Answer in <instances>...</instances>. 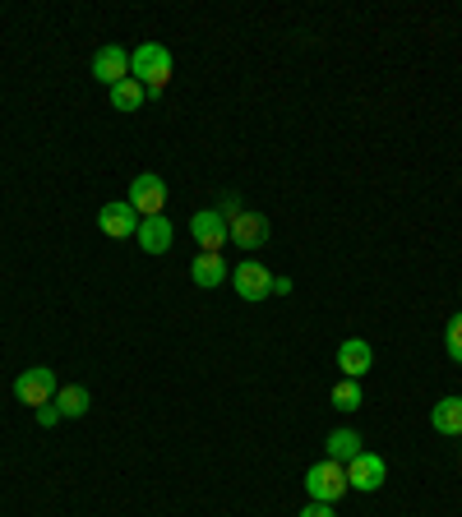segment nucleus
I'll use <instances>...</instances> for the list:
<instances>
[{
    "label": "nucleus",
    "instance_id": "obj_1",
    "mask_svg": "<svg viewBox=\"0 0 462 517\" xmlns=\"http://www.w3.org/2000/svg\"><path fill=\"white\" fill-rule=\"evenodd\" d=\"M130 79L144 84L148 97H162V88L171 84V51L162 42H144L130 51Z\"/></svg>",
    "mask_w": 462,
    "mask_h": 517
},
{
    "label": "nucleus",
    "instance_id": "obj_2",
    "mask_svg": "<svg viewBox=\"0 0 462 517\" xmlns=\"http://www.w3.org/2000/svg\"><path fill=\"white\" fill-rule=\"evenodd\" d=\"M347 490H352V485H347V467H342V462L324 457L315 467H305V494H310L315 504H338Z\"/></svg>",
    "mask_w": 462,
    "mask_h": 517
},
{
    "label": "nucleus",
    "instance_id": "obj_3",
    "mask_svg": "<svg viewBox=\"0 0 462 517\" xmlns=\"http://www.w3.org/2000/svg\"><path fill=\"white\" fill-rule=\"evenodd\" d=\"M56 393H61V379H56V370H47V365H33V370H24L14 379V397L33 411L56 402Z\"/></svg>",
    "mask_w": 462,
    "mask_h": 517
},
{
    "label": "nucleus",
    "instance_id": "obj_4",
    "mask_svg": "<svg viewBox=\"0 0 462 517\" xmlns=\"http://www.w3.org/2000/svg\"><path fill=\"white\" fill-rule=\"evenodd\" d=\"M231 287H236V296L241 301H268L273 296V273H268L259 259H245V264H236V273H231Z\"/></svg>",
    "mask_w": 462,
    "mask_h": 517
},
{
    "label": "nucleus",
    "instance_id": "obj_5",
    "mask_svg": "<svg viewBox=\"0 0 462 517\" xmlns=\"http://www.w3.org/2000/svg\"><path fill=\"white\" fill-rule=\"evenodd\" d=\"M130 208L139 217H158L162 208H167V181H162V176H153V171L134 176V181H130Z\"/></svg>",
    "mask_w": 462,
    "mask_h": 517
},
{
    "label": "nucleus",
    "instance_id": "obj_6",
    "mask_svg": "<svg viewBox=\"0 0 462 517\" xmlns=\"http://www.w3.org/2000/svg\"><path fill=\"white\" fill-rule=\"evenodd\" d=\"M139 222H144V217L130 208V199H111V204H102V213H98L102 236H111V241H130V236H139Z\"/></svg>",
    "mask_w": 462,
    "mask_h": 517
},
{
    "label": "nucleus",
    "instance_id": "obj_7",
    "mask_svg": "<svg viewBox=\"0 0 462 517\" xmlns=\"http://www.w3.org/2000/svg\"><path fill=\"white\" fill-rule=\"evenodd\" d=\"M384 476H389V462H384L379 453H361V457L347 462V485L361 490V494H375L379 485H384Z\"/></svg>",
    "mask_w": 462,
    "mask_h": 517
},
{
    "label": "nucleus",
    "instance_id": "obj_8",
    "mask_svg": "<svg viewBox=\"0 0 462 517\" xmlns=\"http://www.w3.org/2000/svg\"><path fill=\"white\" fill-rule=\"evenodd\" d=\"M227 241L236 245V250H259V245L268 241V217L245 208L241 217H231L227 222Z\"/></svg>",
    "mask_w": 462,
    "mask_h": 517
},
{
    "label": "nucleus",
    "instance_id": "obj_9",
    "mask_svg": "<svg viewBox=\"0 0 462 517\" xmlns=\"http://www.w3.org/2000/svg\"><path fill=\"white\" fill-rule=\"evenodd\" d=\"M190 236L199 241V250L222 254V245H227V217H222L218 208H204V213H195V222H190Z\"/></svg>",
    "mask_w": 462,
    "mask_h": 517
},
{
    "label": "nucleus",
    "instance_id": "obj_10",
    "mask_svg": "<svg viewBox=\"0 0 462 517\" xmlns=\"http://www.w3.org/2000/svg\"><path fill=\"white\" fill-rule=\"evenodd\" d=\"M370 365H375V347H370L365 337H347V342L338 347L342 379H361V374H370Z\"/></svg>",
    "mask_w": 462,
    "mask_h": 517
},
{
    "label": "nucleus",
    "instance_id": "obj_11",
    "mask_svg": "<svg viewBox=\"0 0 462 517\" xmlns=\"http://www.w3.org/2000/svg\"><path fill=\"white\" fill-rule=\"evenodd\" d=\"M93 79L107 88H116L121 79H130V51L121 47H98V56H93Z\"/></svg>",
    "mask_w": 462,
    "mask_h": 517
},
{
    "label": "nucleus",
    "instance_id": "obj_12",
    "mask_svg": "<svg viewBox=\"0 0 462 517\" xmlns=\"http://www.w3.org/2000/svg\"><path fill=\"white\" fill-rule=\"evenodd\" d=\"M134 241H139V250H144V254H167L171 241H176V227L167 222V213L144 217V222H139V236H134Z\"/></svg>",
    "mask_w": 462,
    "mask_h": 517
},
{
    "label": "nucleus",
    "instance_id": "obj_13",
    "mask_svg": "<svg viewBox=\"0 0 462 517\" xmlns=\"http://www.w3.org/2000/svg\"><path fill=\"white\" fill-rule=\"evenodd\" d=\"M190 277H195V287H204V291L222 287V282H227V259H222V254L199 250L195 259H190Z\"/></svg>",
    "mask_w": 462,
    "mask_h": 517
},
{
    "label": "nucleus",
    "instance_id": "obj_14",
    "mask_svg": "<svg viewBox=\"0 0 462 517\" xmlns=\"http://www.w3.org/2000/svg\"><path fill=\"white\" fill-rule=\"evenodd\" d=\"M430 425L444 439H462V397H439L435 407H430Z\"/></svg>",
    "mask_w": 462,
    "mask_h": 517
},
{
    "label": "nucleus",
    "instance_id": "obj_15",
    "mask_svg": "<svg viewBox=\"0 0 462 517\" xmlns=\"http://www.w3.org/2000/svg\"><path fill=\"white\" fill-rule=\"evenodd\" d=\"M324 453H329V462H352V457H361L365 453V439L356 430H333L329 439H324Z\"/></svg>",
    "mask_w": 462,
    "mask_h": 517
},
{
    "label": "nucleus",
    "instance_id": "obj_16",
    "mask_svg": "<svg viewBox=\"0 0 462 517\" xmlns=\"http://www.w3.org/2000/svg\"><path fill=\"white\" fill-rule=\"evenodd\" d=\"M93 407V397H88L84 384H61V393H56V411H61L65 421H74V416H84V411Z\"/></svg>",
    "mask_w": 462,
    "mask_h": 517
},
{
    "label": "nucleus",
    "instance_id": "obj_17",
    "mask_svg": "<svg viewBox=\"0 0 462 517\" xmlns=\"http://www.w3.org/2000/svg\"><path fill=\"white\" fill-rule=\"evenodd\" d=\"M144 84H139V79H121V84L111 88V107L116 111H139L144 107Z\"/></svg>",
    "mask_w": 462,
    "mask_h": 517
},
{
    "label": "nucleus",
    "instance_id": "obj_18",
    "mask_svg": "<svg viewBox=\"0 0 462 517\" xmlns=\"http://www.w3.org/2000/svg\"><path fill=\"white\" fill-rule=\"evenodd\" d=\"M333 407L338 411H356L365 402V393H361V379H338V384H333Z\"/></svg>",
    "mask_w": 462,
    "mask_h": 517
},
{
    "label": "nucleus",
    "instance_id": "obj_19",
    "mask_svg": "<svg viewBox=\"0 0 462 517\" xmlns=\"http://www.w3.org/2000/svg\"><path fill=\"white\" fill-rule=\"evenodd\" d=\"M444 351H449L453 361L462 365V310L449 319V328H444Z\"/></svg>",
    "mask_w": 462,
    "mask_h": 517
},
{
    "label": "nucleus",
    "instance_id": "obj_20",
    "mask_svg": "<svg viewBox=\"0 0 462 517\" xmlns=\"http://www.w3.org/2000/svg\"><path fill=\"white\" fill-rule=\"evenodd\" d=\"M218 213H222V217H227V222H231V217H241V213H245V204H241V194H222V199H218Z\"/></svg>",
    "mask_w": 462,
    "mask_h": 517
},
{
    "label": "nucleus",
    "instance_id": "obj_21",
    "mask_svg": "<svg viewBox=\"0 0 462 517\" xmlns=\"http://www.w3.org/2000/svg\"><path fill=\"white\" fill-rule=\"evenodd\" d=\"M33 416H37V425H42V430H51V425H61V421H65L61 411H56V402H47V407H37Z\"/></svg>",
    "mask_w": 462,
    "mask_h": 517
},
{
    "label": "nucleus",
    "instance_id": "obj_22",
    "mask_svg": "<svg viewBox=\"0 0 462 517\" xmlns=\"http://www.w3.org/2000/svg\"><path fill=\"white\" fill-rule=\"evenodd\" d=\"M301 517H338V513H333V504H315V499H310V504L301 508Z\"/></svg>",
    "mask_w": 462,
    "mask_h": 517
},
{
    "label": "nucleus",
    "instance_id": "obj_23",
    "mask_svg": "<svg viewBox=\"0 0 462 517\" xmlns=\"http://www.w3.org/2000/svg\"><path fill=\"white\" fill-rule=\"evenodd\" d=\"M273 296H292V277H273Z\"/></svg>",
    "mask_w": 462,
    "mask_h": 517
},
{
    "label": "nucleus",
    "instance_id": "obj_24",
    "mask_svg": "<svg viewBox=\"0 0 462 517\" xmlns=\"http://www.w3.org/2000/svg\"><path fill=\"white\" fill-rule=\"evenodd\" d=\"M458 296H462V291H458Z\"/></svg>",
    "mask_w": 462,
    "mask_h": 517
}]
</instances>
